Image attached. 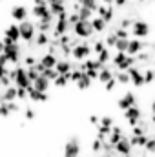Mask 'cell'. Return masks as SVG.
I'll return each instance as SVG.
<instances>
[{
	"label": "cell",
	"mask_w": 155,
	"mask_h": 157,
	"mask_svg": "<svg viewBox=\"0 0 155 157\" xmlns=\"http://www.w3.org/2000/svg\"><path fill=\"white\" fill-rule=\"evenodd\" d=\"M7 75H9V78L15 82L17 88H24V90H28V88L31 86V80L28 78V73H26V68H24V66H17L15 70H9Z\"/></svg>",
	"instance_id": "1"
},
{
	"label": "cell",
	"mask_w": 155,
	"mask_h": 157,
	"mask_svg": "<svg viewBox=\"0 0 155 157\" xmlns=\"http://www.w3.org/2000/svg\"><path fill=\"white\" fill-rule=\"evenodd\" d=\"M4 42V55L7 57V60H9V64H18L20 62V53H22V49H20V46L17 44V42H11V40H7L6 37L2 39Z\"/></svg>",
	"instance_id": "2"
},
{
	"label": "cell",
	"mask_w": 155,
	"mask_h": 157,
	"mask_svg": "<svg viewBox=\"0 0 155 157\" xmlns=\"http://www.w3.org/2000/svg\"><path fill=\"white\" fill-rule=\"evenodd\" d=\"M112 64L115 66L119 71H126L128 68L135 66V64H137V60H135V57L126 55L124 51H117V55H113V57H112Z\"/></svg>",
	"instance_id": "3"
},
{
	"label": "cell",
	"mask_w": 155,
	"mask_h": 157,
	"mask_svg": "<svg viewBox=\"0 0 155 157\" xmlns=\"http://www.w3.org/2000/svg\"><path fill=\"white\" fill-rule=\"evenodd\" d=\"M75 60L78 62H82V60H86V59H89V55H91V46L88 44V42H78L75 44L73 48H71V53H70Z\"/></svg>",
	"instance_id": "4"
},
{
	"label": "cell",
	"mask_w": 155,
	"mask_h": 157,
	"mask_svg": "<svg viewBox=\"0 0 155 157\" xmlns=\"http://www.w3.org/2000/svg\"><path fill=\"white\" fill-rule=\"evenodd\" d=\"M18 33H20V39L24 40V42H31V40L35 39V35H37L35 24H33V22H29L28 18H26V20H22V22L18 24Z\"/></svg>",
	"instance_id": "5"
},
{
	"label": "cell",
	"mask_w": 155,
	"mask_h": 157,
	"mask_svg": "<svg viewBox=\"0 0 155 157\" xmlns=\"http://www.w3.org/2000/svg\"><path fill=\"white\" fill-rule=\"evenodd\" d=\"M144 48H152L150 42H142V39H128V46H126V55L135 57L137 53H141Z\"/></svg>",
	"instance_id": "6"
},
{
	"label": "cell",
	"mask_w": 155,
	"mask_h": 157,
	"mask_svg": "<svg viewBox=\"0 0 155 157\" xmlns=\"http://www.w3.org/2000/svg\"><path fill=\"white\" fill-rule=\"evenodd\" d=\"M71 28H73V31H75V35H77L78 39H89L93 35V29L89 26V20H78L77 24H73Z\"/></svg>",
	"instance_id": "7"
},
{
	"label": "cell",
	"mask_w": 155,
	"mask_h": 157,
	"mask_svg": "<svg viewBox=\"0 0 155 157\" xmlns=\"http://www.w3.org/2000/svg\"><path fill=\"white\" fill-rule=\"evenodd\" d=\"M124 119L128 121L130 126H135V124H139V121L142 119V110H141L137 104H133V106H130V108L124 110Z\"/></svg>",
	"instance_id": "8"
},
{
	"label": "cell",
	"mask_w": 155,
	"mask_h": 157,
	"mask_svg": "<svg viewBox=\"0 0 155 157\" xmlns=\"http://www.w3.org/2000/svg\"><path fill=\"white\" fill-rule=\"evenodd\" d=\"M131 33L135 35V39H146L150 35V24L144 22V20H133Z\"/></svg>",
	"instance_id": "9"
},
{
	"label": "cell",
	"mask_w": 155,
	"mask_h": 157,
	"mask_svg": "<svg viewBox=\"0 0 155 157\" xmlns=\"http://www.w3.org/2000/svg\"><path fill=\"white\" fill-rule=\"evenodd\" d=\"M126 73H128V77H130V82H131L135 88L146 86V84H144V77H142V71H141V68H137V64L131 66V68H128Z\"/></svg>",
	"instance_id": "10"
},
{
	"label": "cell",
	"mask_w": 155,
	"mask_h": 157,
	"mask_svg": "<svg viewBox=\"0 0 155 157\" xmlns=\"http://www.w3.org/2000/svg\"><path fill=\"white\" fill-rule=\"evenodd\" d=\"M39 20H44V22H53V15L49 13V7H47V4H35L33 6V11H31Z\"/></svg>",
	"instance_id": "11"
},
{
	"label": "cell",
	"mask_w": 155,
	"mask_h": 157,
	"mask_svg": "<svg viewBox=\"0 0 155 157\" xmlns=\"http://www.w3.org/2000/svg\"><path fill=\"white\" fill-rule=\"evenodd\" d=\"M78 155H80V143H78L77 137H73L64 146V157H78Z\"/></svg>",
	"instance_id": "12"
},
{
	"label": "cell",
	"mask_w": 155,
	"mask_h": 157,
	"mask_svg": "<svg viewBox=\"0 0 155 157\" xmlns=\"http://www.w3.org/2000/svg\"><path fill=\"white\" fill-rule=\"evenodd\" d=\"M95 11H97V17H100V18H102L106 24H110V22L113 20V15H115V13H113V7H112V6H106V4H99Z\"/></svg>",
	"instance_id": "13"
},
{
	"label": "cell",
	"mask_w": 155,
	"mask_h": 157,
	"mask_svg": "<svg viewBox=\"0 0 155 157\" xmlns=\"http://www.w3.org/2000/svg\"><path fill=\"white\" fill-rule=\"evenodd\" d=\"M113 150H115L120 157L131 155V144H130V141H128V137H126V135H124V137H122V139L115 144V146H113Z\"/></svg>",
	"instance_id": "14"
},
{
	"label": "cell",
	"mask_w": 155,
	"mask_h": 157,
	"mask_svg": "<svg viewBox=\"0 0 155 157\" xmlns=\"http://www.w3.org/2000/svg\"><path fill=\"white\" fill-rule=\"evenodd\" d=\"M133 104H137V97L131 93V91H126L120 99H119V102H117V106L124 112L126 108H130V106H133Z\"/></svg>",
	"instance_id": "15"
},
{
	"label": "cell",
	"mask_w": 155,
	"mask_h": 157,
	"mask_svg": "<svg viewBox=\"0 0 155 157\" xmlns=\"http://www.w3.org/2000/svg\"><path fill=\"white\" fill-rule=\"evenodd\" d=\"M28 97L33 101V102H46L49 97H47V91H39V90H35L33 86H29L28 88Z\"/></svg>",
	"instance_id": "16"
},
{
	"label": "cell",
	"mask_w": 155,
	"mask_h": 157,
	"mask_svg": "<svg viewBox=\"0 0 155 157\" xmlns=\"http://www.w3.org/2000/svg\"><path fill=\"white\" fill-rule=\"evenodd\" d=\"M11 18L17 20V22L26 20V18H28V9H26V6H15V7L11 9Z\"/></svg>",
	"instance_id": "17"
},
{
	"label": "cell",
	"mask_w": 155,
	"mask_h": 157,
	"mask_svg": "<svg viewBox=\"0 0 155 157\" xmlns=\"http://www.w3.org/2000/svg\"><path fill=\"white\" fill-rule=\"evenodd\" d=\"M148 137H150L148 133H141V135H131V137H128V141H130L131 148H144Z\"/></svg>",
	"instance_id": "18"
},
{
	"label": "cell",
	"mask_w": 155,
	"mask_h": 157,
	"mask_svg": "<svg viewBox=\"0 0 155 157\" xmlns=\"http://www.w3.org/2000/svg\"><path fill=\"white\" fill-rule=\"evenodd\" d=\"M0 101L2 102H9V101H17V86H7L4 88V93H0Z\"/></svg>",
	"instance_id": "19"
},
{
	"label": "cell",
	"mask_w": 155,
	"mask_h": 157,
	"mask_svg": "<svg viewBox=\"0 0 155 157\" xmlns=\"http://www.w3.org/2000/svg\"><path fill=\"white\" fill-rule=\"evenodd\" d=\"M71 68H73V64H71L68 59L57 60V64H55V70H57V73H59V75H66V73H70V71H71Z\"/></svg>",
	"instance_id": "20"
},
{
	"label": "cell",
	"mask_w": 155,
	"mask_h": 157,
	"mask_svg": "<svg viewBox=\"0 0 155 157\" xmlns=\"http://www.w3.org/2000/svg\"><path fill=\"white\" fill-rule=\"evenodd\" d=\"M7 40L11 42H18L20 40V33H18V24H9L7 29H6V35H4Z\"/></svg>",
	"instance_id": "21"
},
{
	"label": "cell",
	"mask_w": 155,
	"mask_h": 157,
	"mask_svg": "<svg viewBox=\"0 0 155 157\" xmlns=\"http://www.w3.org/2000/svg\"><path fill=\"white\" fill-rule=\"evenodd\" d=\"M49 84H51V82H49L47 78L44 77L42 73H40L39 77H37L35 80H33V82H31V86H33L35 90H39V91H47V88H49Z\"/></svg>",
	"instance_id": "22"
},
{
	"label": "cell",
	"mask_w": 155,
	"mask_h": 157,
	"mask_svg": "<svg viewBox=\"0 0 155 157\" xmlns=\"http://www.w3.org/2000/svg\"><path fill=\"white\" fill-rule=\"evenodd\" d=\"M89 26H91L93 33H95V31H97V33H102V31L106 29V22H104L100 17H91V18H89Z\"/></svg>",
	"instance_id": "23"
},
{
	"label": "cell",
	"mask_w": 155,
	"mask_h": 157,
	"mask_svg": "<svg viewBox=\"0 0 155 157\" xmlns=\"http://www.w3.org/2000/svg\"><path fill=\"white\" fill-rule=\"evenodd\" d=\"M57 55H51V53H46V55H42L40 57V66L42 68H55V64H57Z\"/></svg>",
	"instance_id": "24"
},
{
	"label": "cell",
	"mask_w": 155,
	"mask_h": 157,
	"mask_svg": "<svg viewBox=\"0 0 155 157\" xmlns=\"http://www.w3.org/2000/svg\"><path fill=\"white\" fill-rule=\"evenodd\" d=\"M113 77V71H112V68H108V66H102L100 70H99V73H97V80L99 82H108L110 78Z\"/></svg>",
	"instance_id": "25"
},
{
	"label": "cell",
	"mask_w": 155,
	"mask_h": 157,
	"mask_svg": "<svg viewBox=\"0 0 155 157\" xmlns=\"http://www.w3.org/2000/svg\"><path fill=\"white\" fill-rule=\"evenodd\" d=\"M91 82H93V80L88 77V75H86L84 71H82V73H80V77H78L77 80H75V84H77L78 90H88V88L91 86Z\"/></svg>",
	"instance_id": "26"
},
{
	"label": "cell",
	"mask_w": 155,
	"mask_h": 157,
	"mask_svg": "<svg viewBox=\"0 0 155 157\" xmlns=\"http://www.w3.org/2000/svg\"><path fill=\"white\" fill-rule=\"evenodd\" d=\"M47 7H49V13L53 17H59V15H62V13L68 11L66 9V4H47Z\"/></svg>",
	"instance_id": "27"
},
{
	"label": "cell",
	"mask_w": 155,
	"mask_h": 157,
	"mask_svg": "<svg viewBox=\"0 0 155 157\" xmlns=\"http://www.w3.org/2000/svg\"><path fill=\"white\" fill-rule=\"evenodd\" d=\"M97 60H99L102 66H106V64L112 60V51H110V48H104L100 53H97Z\"/></svg>",
	"instance_id": "28"
},
{
	"label": "cell",
	"mask_w": 155,
	"mask_h": 157,
	"mask_svg": "<svg viewBox=\"0 0 155 157\" xmlns=\"http://www.w3.org/2000/svg\"><path fill=\"white\" fill-rule=\"evenodd\" d=\"M49 40H51L49 33H42V31H39V35H35V44H37L39 48L47 46V44H49Z\"/></svg>",
	"instance_id": "29"
},
{
	"label": "cell",
	"mask_w": 155,
	"mask_h": 157,
	"mask_svg": "<svg viewBox=\"0 0 155 157\" xmlns=\"http://www.w3.org/2000/svg\"><path fill=\"white\" fill-rule=\"evenodd\" d=\"M51 82H53V86H57V88H66L68 82H70V73H66V75H57Z\"/></svg>",
	"instance_id": "30"
},
{
	"label": "cell",
	"mask_w": 155,
	"mask_h": 157,
	"mask_svg": "<svg viewBox=\"0 0 155 157\" xmlns=\"http://www.w3.org/2000/svg\"><path fill=\"white\" fill-rule=\"evenodd\" d=\"M113 78H115L117 84H120V86H126L130 82V77H128L126 71H117V73H113Z\"/></svg>",
	"instance_id": "31"
},
{
	"label": "cell",
	"mask_w": 155,
	"mask_h": 157,
	"mask_svg": "<svg viewBox=\"0 0 155 157\" xmlns=\"http://www.w3.org/2000/svg\"><path fill=\"white\" fill-rule=\"evenodd\" d=\"M77 15H78V20H89L91 17H93V11L91 9H88V7H78L77 9Z\"/></svg>",
	"instance_id": "32"
},
{
	"label": "cell",
	"mask_w": 155,
	"mask_h": 157,
	"mask_svg": "<svg viewBox=\"0 0 155 157\" xmlns=\"http://www.w3.org/2000/svg\"><path fill=\"white\" fill-rule=\"evenodd\" d=\"M110 130L112 128H108V126H97V139H100V141H106L108 139V135H110Z\"/></svg>",
	"instance_id": "33"
},
{
	"label": "cell",
	"mask_w": 155,
	"mask_h": 157,
	"mask_svg": "<svg viewBox=\"0 0 155 157\" xmlns=\"http://www.w3.org/2000/svg\"><path fill=\"white\" fill-rule=\"evenodd\" d=\"M35 29H39L42 33H49L53 29V22H44V20H39V24H35Z\"/></svg>",
	"instance_id": "34"
},
{
	"label": "cell",
	"mask_w": 155,
	"mask_h": 157,
	"mask_svg": "<svg viewBox=\"0 0 155 157\" xmlns=\"http://www.w3.org/2000/svg\"><path fill=\"white\" fill-rule=\"evenodd\" d=\"M78 6H82V7H88V9H91L93 13H95V9H97V6H99V2L97 0H77Z\"/></svg>",
	"instance_id": "35"
},
{
	"label": "cell",
	"mask_w": 155,
	"mask_h": 157,
	"mask_svg": "<svg viewBox=\"0 0 155 157\" xmlns=\"http://www.w3.org/2000/svg\"><path fill=\"white\" fill-rule=\"evenodd\" d=\"M142 77H144V84H152L155 78V71L152 68H148V70H144L142 71Z\"/></svg>",
	"instance_id": "36"
},
{
	"label": "cell",
	"mask_w": 155,
	"mask_h": 157,
	"mask_svg": "<svg viewBox=\"0 0 155 157\" xmlns=\"http://www.w3.org/2000/svg\"><path fill=\"white\" fill-rule=\"evenodd\" d=\"M42 75H44V77L51 82L53 78L59 75V73H57V70H55V68H44V70H42Z\"/></svg>",
	"instance_id": "37"
},
{
	"label": "cell",
	"mask_w": 155,
	"mask_h": 157,
	"mask_svg": "<svg viewBox=\"0 0 155 157\" xmlns=\"http://www.w3.org/2000/svg\"><path fill=\"white\" fill-rule=\"evenodd\" d=\"M126 46H128V39H117L113 48H115L117 51H124L126 53Z\"/></svg>",
	"instance_id": "38"
},
{
	"label": "cell",
	"mask_w": 155,
	"mask_h": 157,
	"mask_svg": "<svg viewBox=\"0 0 155 157\" xmlns=\"http://www.w3.org/2000/svg\"><path fill=\"white\" fill-rule=\"evenodd\" d=\"M104 48H106V46H104V40H95V42H93V46H91V51L97 55V53H100Z\"/></svg>",
	"instance_id": "39"
},
{
	"label": "cell",
	"mask_w": 155,
	"mask_h": 157,
	"mask_svg": "<svg viewBox=\"0 0 155 157\" xmlns=\"http://www.w3.org/2000/svg\"><path fill=\"white\" fill-rule=\"evenodd\" d=\"M113 122H115V121H113L112 115H104L102 119H99V124H100V126H108V128H112Z\"/></svg>",
	"instance_id": "40"
},
{
	"label": "cell",
	"mask_w": 155,
	"mask_h": 157,
	"mask_svg": "<svg viewBox=\"0 0 155 157\" xmlns=\"http://www.w3.org/2000/svg\"><path fill=\"white\" fill-rule=\"evenodd\" d=\"M144 150H146L148 154H155V139L153 137H148V141H146V144H144Z\"/></svg>",
	"instance_id": "41"
},
{
	"label": "cell",
	"mask_w": 155,
	"mask_h": 157,
	"mask_svg": "<svg viewBox=\"0 0 155 157\" xmlns=\"http://www.w3.org/2000/svg\"><path fill=\"white\" fill-rule=\"evenodd\" d=\"M113 35H115L117 39H130V31L122 29V28H117L115 31H113Z\"/></svg>",
	"instance_id": "42"
},
{
	"label": "cell",
	"mask_w": 155,
	"mask_h": 157,
	"mask_svg": "<svg viewBox=\"0 0 155 157\" xmlns=\"http://www.w3.org/2000/svg\"><path fill=\"white\" fill-rule=\"evenodd\" d=\"M9 115H11V112H9V108H7V102H2V101H0V117L7 119Z\"/></svg>",
	"instance_id": "43"
},
{
	"label": "cell",
	"mask_w": 155,
	"mask_h": 157,
	"mask_svg": "<svg viewBox=\"0 0 155 157\" xmlns=\"http://www.w3.org/2000/svg\"><path fill=\"white\" fill-rule=\"evenodd\" d=\"M115 42H117V37L113 35V31H112V33L106 37V40H104V46H106V48H113V46H115Z\"/></svg>",
	"instance_id": "44"
},
{
	"label": "cell",
	"mask_w": 155,
	"mask_h": 157,
	"mask_svg": "<svg viewBox=\"0 0 155 157\" xmlns=\"http://www.w3.org/2000/svg\"><path fill=\"white\" fill-rule=\"evenodd\" d=\"M35 64H37V57H33V55H28V57H24V68L35 66Z\"/></svg>",
	"instance_id": "45"
},
{
	"label": "cell",
	"mask_w": 155,
	"mask_h": 157,
	"mask_svg": "<svg viewBox=\"0 0 155 157\" xmlns=\"http://www.w3.org/2000/svg\"><path fill=\"white\" fill-rule=\"evenodd\" d=\"M7 108H9V112H11V113L20 112V104H18L17 101H9V102H7Z\"/></svg>",
	"instance_id": "46"
},
{
	"label": "cell",
	"mask_w": 155,
	"mask_h": 157,
	"mask_svg": "<svg viewBox=\"0 0 155 157\" xmlns=\"http://www.w3.org/2000/svg\"><path fill=\"white\" fill-rule=\"evenodd\" d=\"M91 150H93L95 154L102 152V141H100V139H95V141L91 143Z\"/></svg>",
	"instance_id": "47"
},
{
	"label": "cell",
	"mask_w": 155,
	"mask_h": 157,
	"mask_svg": "<svg viewBox=\"0 0 155 157\" xmlns=\"http://www.w3.org/2000/svg\"><path fill=\"white\" fill-rule=\"evenodd\" d=\"M24 99H28V90L17 88V101H24Z\"/></svg>",
	"instance_id": "48"
},
{
	"label": "cell",
	"mask_w": 155,
	"mask_h": 157,
	"mask_svg": "<svg viewBox=\"0 0 155 157\" xmlns=\"http://www.w3.org/2000/svg\"><path fill=\"white\" fill-rule=\"evenodd\" d=\"M35 115H37V113H35L33 108H26V110H24V119H26V121H33Z\"/></svg>",
	"instance_id": "49"
},
{
	"label": "cell",
	"mask_w": 155,
	"mask_h": 157,
	"mask_svg": "<svg viewBox=\"0 0 155 157\" xmlns=\"http://www.w3.org/2000/svg\"><path fill=\"white\" fill-rule=\"evenodd\" d=\"M115 86H117V82H115V78H113V77L110 78L108 82H104V90H106V91H113V90H115Z\"/></svg>",
	"instance_id": "50"
},
{
	"label": "cell",
	"mask_w": 155,
	"mask_h": 157,
	"mask_svg": "<svg viewBox=\"0 0 155 157\" xmlns=\"http://www.w3.org/2000/svg\"><path fill=\"white\" fill-rule=\"evenodd\" d=\"M78 22V15L73 11V13H68V24H70V28L73 26V24H77Z\"/></svg>",
	"instance_id": "51"
},
{
	"label": "cell",
	"mask_w": 155,
	"mask_h": 157,
	"mask_svg": "<svg viewBox=\"0 0 155 157\" xmlns=\"http://www.w3.org/2000/svg\"><path fill=\"white\" fill-rule=\"evenodd\" d=\"M131 24H133V20H130V18H122L120 28H122V29H130V28H131Z\"/></svg>",
	"instance_id": "52"
},
{
	"label": "cell",
	"mask_w": 155,
	"mask_h": 157,
	"mask_svg": "<svg viewBox=\"0 0 155 157\" xmlns=\"http://www.w3.org/2000/svg\"><path fill=\"white\" fill-rule=\"evenodd\" d=\"M128 4V0H113V6H117V7H124Z\"/></svg>",
	"instance_id": "53"
},
{
	"label": "cell",
	"mask_w": 155,
	"mask_h": 157,
	"mask_svg": "<svg viewBox=\"0 0 155 157\" xmlns=\"http://www.w3.org/2000/svg\"><path fill=\"white\" fill-rule=\"evenodd\" d=\"M7 71H9V68H7V66H2V64H0V77L7 75Z\"/></svg>",
	"instance_id": "54"
},
{
	"label": "cell",
	"mask_w": 155,
	"mask_h": 157,
	"mask_svg": "<svg viewBox=\"0 0 155 157\" xmlns=\"http://www.w3.org/2000/svg\"><path fill=\"white\" fill-rule=\"evenodd\" d=\"M89 122L95 124V126H99V117H97V115H91V117H89Z\"/></svg>",
	"instance_id": "55"
},
{
	"label": "cell",
	"mask_w": 155,
	"mask_h": 157,
	"mask_svg": "<svg viewBox=\"0 0 155 157\" xmlns=\"http://www.w3.org/2000/svg\"><path fill=\"white\" fill-rule=\"evenodd\" d=\"M102 4H106V6H113V0H102Z\"/></svg>",
	"instance_id": "56"
},
{
	"label": "cell",
	"mask_w": 155,
	"mask_h": 157,
	"mask_svg": "<svg viewBox=\"0 0 155 157\" xmlns=\"http://www.w3.org/2000/svg\"><path fill=\"white\" fill-rule=\"evenodd\" d=\"M2 51H4V42L0 40V53H2Z\"/></svg>",
	"instance_id": "57"
},
{
	"label": "cell",
	"mask_w": 155,
	"mask_h": 157,
	"mask_svg": "<svg viewBox=\"0 0 155 157\" xmlns=\"http://www.w3.org/2000/svg\"><path fill=\"white\" fill-rule=\"evenodd\" d=\"M139 2H144V0H139Z\"/></svg>",
	"instance_id": "58"
}]
</instances>
